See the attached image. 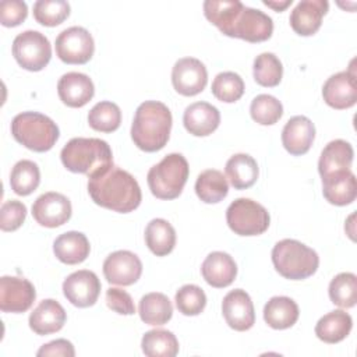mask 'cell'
<instances>
[{
  "label": "cell",
  "instance_id": "cell-1",
  "mask_svg": "<svg viewBox=\"0 0 357 357\" xmlns=\"http://www.w3.org/2000/svg\"><path fill=\"white\" fill-rule=\"evenodd\" d=\"M88 192L96 205L120 213L132 212L142 199L138 181L128 172L116 166L91 177Z\"/></svg>",
  "mask_w": 357,
  "mask_h": 357
},
{
  "label": "cell",
  "instance_id": "cell-2",
  "mask_svg": "<svg viewBox=\"0 0 357 357\" xmlns=\"http://www.w3.org/2000/svg\"><path fill=\"white\" fill-rule=\"evenodd\" d=\"M172 121V113L165 103L145 100L135 110L131 139L141 151H160L169 141Z\"/></svg>",
  "mask_w": 357,
  "mask_h": 357
},
{
  "label": "cell",
  "instance_id": "cell-3",
  "mask_svg": "<svg viewBox=\"0 0 357 357\" xmlns=\"http://www.w3.org/2000/svg\"><path fill=\"white\" fill-rule=\"evenodd\" d=\"M61 163L73 173L91 177L105 173L113 166L109 144L100 138H71L61 149Z\"/></svg>",
  "mask_w": 357,
  "mask_h": 357
},
{
  "label": "cell",
  "instance_id": "cell-4",
  "mask_svg": "<svg viewBox=\"0 0 357 357\" xmlns=\"http://www.w3.org/2000/svg\"><path fill=\"white\" fill-rule=\"evenodd\" d=\"M275 269L286 279L303 280L312 276L319 265L318 254L293 238H283L272 248Z\"/></svg>",
  "mask_w": 357,
  "mask_h": 357
},
{
  "label": "cell",
  "instance_id": "cell-5",
  "mask_svg": "<svg viewBox=\"0 0 357 357\" xmlns=\"http://www.w3.org/2000/svg\"><path fill=\"white\" fill-rule=\"evenodd\" d=\"M11 134L17 142L35 152H46L59 139V127L38 112H22L11 121Z\"/></svg>",
  "mask_w": 357,
  "mask_h": 357
},
{
  "label": "cell",
  "instance_id": "cell-6",
  "mask_svg": "<svg viewBox=\"0 0 357 357\" xmlns=\"http://www.w3.org/2000/svg\"><path fill=\"white\" fill-rule=\"evenodd\" d=\"M190 174L187 159L181 153H169L153 165L146 176L151 192L159 199L177 198Z\"/></svg>",
  "mask_w": 357,
  "mask_h": 357
},
{
  "label": "cell",
  "instance_id": "cell-7",
  "mask_svg": "<svg viewBox=\"0 0 357 357\" xmlns=\"http://www.w3.org/2000/svg\"><path fill=\"white\" fill-rule=\"evenodd\" d=\"M226 222L238 236H258L269 227V213L257 201L250 198L234 199L226 211Z\"/></svg>",
  "mask_w": 357,
  "mask_h": 357
},
{
  "label": "cell",
  "instance_id": "cell-8",
  "mask_svg": "<svg viewBox=\"0 0 357 357\" xmlns=\"http://www.w3.org/2000/svg\"><path fill=\"white\" fill-rule=\"evenodd\" d=\"M13 56L28 71L43 70L52 57L49 39L39 31H24L14 38Z\"/></svg>",
  "mask_w": 357,
  "mask_h": 357
},
{
  "label": "cell",
  "instance_id": "cell-9",
  "mask_svg": "<svg viewBox=\"0 0 357 357\" xmlns=\"http://www.w3.org/2000/svg\"><path fill=\"white\" fill-rule=\"evenodd\" d=\"M56 54L66 64H85L95 52V42L89 31L82 26H70L56 38Z\"/></svg>",
  "mask_w": 357,
  "mask_h": 357
},
{
  "label": "cell",
  "instance_id": "cell-10",
  "mask_svg": "<svg viewBox=\"0 0 357 357\" xmlns=\"http://www.w3.org/2000/svg\"><path fill=\"white\" fill-rule=\"evenodd\" d=\"M272 32L273 21L268 14L258 8L243 6V8L234 17L226 36L258 43L269 39Z\"/></svg>",
  "mask_w": 357,
  "mask_h": 357
},
{
  "label": "cell",
  "instance_id": "cell-11",
  "mask_svg": "<svg viewBox=\"0 0 357 357\" xmlns=\"http://www.w3.org/2000/svg\"><path fill=\"white\" fill-rule=\"evenodd\" d=\"M208 82V71L204 63L194 57L177 60L172 70L173 88L183 96H194L204 91Z\"/></svg>",
  "mask_w": 357,
  "mask_h": 357
},
{
  "label": "cell",
  "instance_id": "cell-12",
  "mask_svg": "<svg viewBox=\"0 0 357 357\" xmlns=\"http://www.w3.org/2000/svg\"><path fill=\"white\" fill-rule=\"evenodd\" d=\"M36 298L33 284L18 276H1L0 279V310L3 312H25Z\"/></svg>",
  "mask_w": 357,
  "mask_h": 357
},
{
  "label": "cell",
  "instance_id": "cell-13",
  "mask_svg": "<svg viewBox=\"0 0 357 357\" xmlns=\"http://www.w3.org/2000/svg\"><path fill=\"white\" fill-rule=\"evenodd\" d=\"M100 280L96 273L81 269L68 275L63 282L64 297L75 307H91L98 301L100 293Z\"/></svg>",
  "mask_w": 357,
  "mask_h": 357
},
{
  "label": "cell",
  "instance_id": "cell-14",
  "mask_svg": "<svg viewBox=\"0 0 357 357\" xmlns=\"http://www.w3.org/2000/svg\"><path fill=\"white\" fill-rule=\"evenodd\" d=\"M33 219L45 227H59L71 218V202L60 192H45L32 205Z\"/></svg>",
  "mask_w": 357,
  "mask_h": 357
},
{
  "label": "cell",
  "instance_id": "cell-15",
  "mask_svg": "<svg viewBox=\"0 0 357 357\" xmlns=\"http://www.w3.org/2000/svg\"><path fill=\"white\" fill-rule=\"evenodd\" d=\"M142 273V262L131 251L119 250L106 257L103 262V275L112 284H134Z\"/></svg>",
  "mask_w": 357,
  "mask_h": 357
},
{
  "label": "cell",
  "instance_id": "cell-16",
  "mask_svg": "<svg viewBox=\"0 0 357 357\" xmlns=\"http://www.w3.org/2000/svg\"><path fill=\"white\" fill-rule=\"evenodd\" d=\"M222 312L226 324L238 332L251 329L255 322L251 297L243 289H234L223 297Z\"/></svg>",
  "mask_w": 357,
  "mask_h": 357
},
{
  "label": "cell",
  "instance_id": "cell-17",
  "mask_svg": "<svg viewBox=\"0 0 357 357\" xmlns=\"http://www.w3.org/2000/svg\"><path fill=\"white\" fill-rule=\"evenodd\" d=\"M322 98L328 106L342 110L357 102V81L351 71H340L331 75L322 86Z\"/></svg>",
  "mask_w": 357,
  "mask_h": 357
},
{
  "label": "cell",
  "instance_id": "cell-18",
  "mask_svg": "<svg viewBox=\"0 0 357 357\" xmlns=\"http://www.w3.org/2000/svg\"><path fill=\"white\" fill-rule=\"evenodd\" d=\"M329 3L326 0H301L290 13V26L301 36L314 35L322 24Z\"/></svg>",
  "mask_w": 357,
  "mask_h": 357
},
{
  "label": "cell",
  "instance_id": "cell-19",
  "mask_svg": "<svg viewBox=\"0 0 357 357\" xmlns=\"http://www.w3.org/2000/svg\"><path fill=\"white\" fill-rule=\"evenodd\" d=\"M315 138L314 123L305 116H293L282 130V144L284 149L294 156L310 151Z\"/></svg>",
  "mask_w": 357,
  "mask_h": 357
},
{
  "label": "cell",
  "instance_id": "cell-20",
  "mask_svg": "<svg viewBox=\"0 0 357 357\" xmlns=\"http://www.w3.org/2000/svg\"><path fill=\"white\" fill-rule=\"evenodd\" d=\"M57 93L68 107H82L93 98L95 86L86 74L71 71L59 79Z\"/></svg>",
  "mask_w": 357,
  "mask_h": 357
},
{
  "label": "cell",
  "instance_id": "cell-21",
  "mask_svg": "<svg viewBox=\"0 0 357 357\" xmlns=\"http://www.w3.org/2000/svg\"><path fill=\"white\" fill-rule=\"evenodd\" d=\"M322 178V192L325 199L337 206L351 204L357 197V180L354 173L349 170L333 172Z\"/></svg>",
  "mask_w": 357,
  "mask_h": 357
},
{
  "label": "cell",
  "instance_id": "cell-22",
  "mask_svg": "<svg viewBox=\"0 0 357 357\" xmlns=\"http://www.w3.org/2000/svg\"><path fill=\"white\" fill-rule=\"evenodd\" d=\"M201 273L209 286L222 289L234 282L237 276V265L227 252L213 251L204 259Z\"/></svg>",
  "mask_w": 357,
  "mask_h": 357
},
{
  "label": "cell",
  "instance_id": "cell-23",
  "mask_svg": "<svg viewBox=\"0 0 357 357\" xmlns=\"http://www.w3.org/2000/svg\"><path fill=\"white\" fill-rule=\"evenodd\" d=\"M183 123L190 134L195 137H206L219 127L220 113L208 102H195L185 107Z\"/></svg>",
  "mask_w": 357,
  "mask_h": 357
},
{
  "label": "cell",
  "instance_id": "cell-24",
  "mask_svg": "<svg viewBox=\"0 0 357 357\" xmlns=\"http://www.w3.org/2000/svg\"><path fill=\"white\" fill-rule=\"evenodd\" d=\"M66 311L63 305L53 300H42L29 315V328L40 336L59 332L66 324Z\"/></svg>",
  "mask_w": 357,
  "mask_h": 357
},
{
  "label": "cell",
  "instance_id": "cell-25",
  "mask_svg": "<svg viewBox=\"0 0 357 357\" xmlns=\"http://www.w3.org/2000/svg\"><path fill=\"white\" fill-rule=\"evenodd\" d=\"M91 251L86 236L81 231H66L60 234L53 243V252L57 259L67 265H77L84 262Z\"/></svg>",
  "mask_w": 357,
  "mask_h": 357
},
{
  "label": "cell",
  "instance_id": "cell-26",
  "mask_svg": "<svg viewBox=\"0 0 357 357\" xmlns=\"http://www.w3.org/2000/svg\"><path fill=\"white\" fill-rule=\"evenodd\" d=\"M354 158L353 146L344 139L331 141L321 152L318 160V172L325 177L333 172L349 170Z\"/></svg>",
  "mask_w": 357,
  "mask_h": 357
},
{
  "label": "cell",
  "instance_id": "cell-27",
  "mask_svg": "<svg viewBox=\"0 0 357 357\" xmlns=\"http://www.w3.org/2000/svg\"><path fill=\"white\" fill-rule=\"evenodd\" d=\"M351 326L353 319L350 314L343 310H335L319 318L315 325V335L319 340L333 344L346 339Z\"/></svg>",
  "mask_w": 357,
  "mask_h": 357
},
{
  "label": "cell",
  "instance_id": "cell-28",
  "mask_svg": "<svg viewBox=\"0 0 357 357\" xmlns=\"http://www.w3.org/2000/svg\"><path fill=\"white\" fill-rule=\"evenodd\" d=\"M297 303L286 296L272 297L264 307V321L273 329H287L298 319Z\"/></svg>",
  "mask_w": 357,
  "mask_h": 357
},
{
  "label": "cell",
  "instance_id": "cell-29",
  "mask_svg": "<svg viewBox=\"0 0 357 357\" xmlns=\"http://www.w3.org/2000/svg\"><path fill=\"white\" fill-rule=\"evenodd\" d=\"M226 176L230 184L236 190H247L255 184L259 169L257 160L248 153H236L227 162L225 167Z\"/></svg>",
  "mask_w": 357,
  "mask_h": 357
},
{
  "label": "cell",
  "instance_id": "cell-30",
  "mask_svg": "<svg viewBox=\"0 0 357 357\" xmlns=\"http://www.w3.org/2000/svg\"><path fill=\"white\" fill-rule=\"evenodd\" d=\"M145 243L152 254L165 257L170 254L176 245V230L165 219H152L145 227Z\"/></svg>",
  "mask_w": 357,
  "mask_h": 357
},
{
  "label": "cell",
  "instance_id": "cell-31",
  "mask_svg": "<svg viewBox=\"0 0 357 357\" xmlns=\"http://www.w3.org/2000/svg\"><path fill=\"white\" fill-rule=\"evenodd\" d=\"M138 312L146 325H165L172 319L173 305L166 294L153 291L141 297Z\"/></svg>",
  "mask_w": 357,
  "mask_h": 357
},
{
  "label": "cell",
  "instance_id": "cell-32",
  "mask_svg": "<svg viewBox=\"0 0 357 357\" xmlns=\"http://www.w3.org/2000/svg\"><path fill=\"white\" fill-rule=\"evenodd\" d=\"M195 192L205 204L220 202L229 192V184L222 172L215 169L204 170L195 181Z\"/></svg>",
  "mask_w": 357,
  "mask_h": 357
},
{
  "label": "cell",
  "instance_id": "cell-33",
  "mask_svg": "<svg viewBox=\"0 0 357 357\" xmlns=\"http://www.w3.org/2000/svg\"><path fill=\"white\" fill-rule=\"evenodd\" d=\"M141 347L149 357H174L178 353V340L170 331L152 329L142 336Z\"/></svg>",
  "mask_w": 357,
  "mask_h": 357
},
{
  "label": "cell",
  "instance_id": "cell-34",
  "mask_svg": "<svg viewBox=\"0 0 357 357\" xmlns=\"http://www.w3.org/2000/svg\"><path fill=\"white\" fill-rule=\"evenodd\" d=\"M40 183V172L35 162L22 159L17 162L10 174L11 190L17 195H29L32 194Z\"/></svg>",
  "mask_w": 357,
  "mask_h": 357
},
{
  "label": "cell",
  "instance_id": "cell-35",
  "mask_svg": "<svg viewBox=\"0 0 357 357\" xmlns=\"http://www.w3.org/2000/svg\"><path fill=\"white\" fill-rule=\"evenodd\" d=\"M243 3L237 0H206L204 1V14L223 35L227 33L234 17L243 8Z\"/></svg>",
  "mask_w": 357,
  "mask_h": 357
},
{
  "label": "cell",
  "instance_id": "cell-36",
  "mask_svg": "<svg viewBox=\"0 0 357 357\" xmlns=\"http://www.w3.org/2000/svg\"><path fill=\"white\" fill-rule=\"evenodd\" d=\"M329 298L340 308H351L357 303V278L351 272L336 275L329 283Z\"/></svg>",
  "mask_w": 357,
  "mask_h": 357
},
{
  "label": "cell",
  "instance_id": "cell-37",
  "mask_svg": "<svg viewBox=\"0 0 357 357\" xmlns=\"http://www.w3.org/2000/svg\"><path fill=\"white\" fill-rule=\"evenodd\" d=\"M88 123L95 131L113 132L120 127L121 110L113 102H98L88 113Z\"/></svg>",
  "mask_w": 357,
  "mask_h": 357
},
{
  "label": "cell",
  "instance_id": "cell-38",
  "mask_svg": "<svg viewBox=\"0 0 357 357\" xmlns=\"http://www.w3.org/2000/svg\"><path fill=\"white\" fill-rule=\"evenodd\" d=\"M252 74L257 84H259L261 86L272 88L279 85V82L282 81L283 66L273 53L265 52L255 57Z\"/></svg>",
  "mask_w": 357,
  "mask_h": 357
},
{
  "label": "cell",
  "instance_id": "cell-39",
  "mask_svg": "<svg viewBox=\"0 0 357 357\" xmlns=\"http://www.w3.org/2000/svg\"><path fill=\"white\" fill-rule=\"evenodd\" d=\"M213 96L225 103H233L238 100L244 93L243 78L233 71L219 73L212 82Z\"/></svg>",
  "mask_w": 357,
  "mask_h": 357
},
{
  "label": "cell",
  "instance_id": "cell-40",
  "mask_svg": "<svg viewBox=\"0 0 357 357\" xmlns=\"http://www.w3.org/2000/svg\"><path fill=\"white\" fill-rule=\"evenodd\" d=\"M250 114L254 121L262 126H272L279 121L283 114V106L280 100L268 93L255 96L250 106Z\"/></svg>",
  "mask_w": 357,
  "mask_h": 357
},
{
  "label": "cell",
  "instance_id": "cell-41",
  "mask_svg": "<svg viewBox=\"0 0 357 357\" xmlns=\"http://www.w3.org/2000/svg\"><path fill=\"white\" fill-rule=\"evenodd\" d=\"M70 15V4L64 0H38L33 4V18L45 26L60 25Z\"/></svg>",
  "mask_w": 357,
  "mask_h": 357
},
{
  "label": "cell",
  "instance_id": "cell-42",
  "mask_svg": "<svg viewBox=\"0 0 357 357\" xmlns=\"http://www.w3.org/2000/svg\"><path fill=\"white\" fill-rule=\"evenodd\" d=\"M177 310L187 317L198 315L206 305V296L204 290L197 284L181 286L174 296Z\"/></svg>",
  "mask_w": 357,
  "mask_h": 357
},
{
  "label": "cell",
  "instance_id": "cell-43",
  "mask_svg": "<svg viewBox=\"0 0 357 357\" xmlns=\"http://www.w3.org/2000/svg\"><path fill=\"white\" fill-rule=\"evenodd\" d=\"M25 218L26 206L21 201H6L0 208V229L3 231H14L21 227Z\"/></svg>",
  "mask_w": 357,
  "mask_h": 357
},
{
  "label": "cell",
  "instance_id": "cell-44",
  "mask_svg": "<svg viewBox=\"0 0 357 357\" xmlns=\"http://www.w3.org/2000/svg\"><path fill=\"white\" fill-rule=\"evenodd\" d=\"M28 6L21 0H4L0 3V21L4 26H17L25 21Z\"/></svg>",
  "mask_w": 357,
  "mask_h": 357
},
{
  "label": "cell",
  "instance_id": "cell-45",
  "mask_svg": "<svg viewBox=\"0 0 357 357\" xmlns=\"http://www.w3.org/2000/svg\"><path fill=\"white\" fill-rule=\"evenodd\" d=\"M106 304L110 310L121 315H132L135 312V305L131 296L117 287H110L106 291Z\"/></svg>",
  "mask_w": 357,
  "mask_h": 357
},
{
  "label": "cell",
  "instance_id": "cell-46",
  "mask_svg": "<svg viewBox=\"0 0 357 357\" xmlns=\"http://www.w3.org/2000/svg\"><path fill=\"white\" fill-rule=\"evenodd\" d=\"M38 357H46V356H63V357H74L75 350L70 340L67 339H56L46 344H43L38 353Z\"/></svg>",
  "mask_w": 357,
  "mask_h": 357
},
{
  "label": "cell",
  "instance_id": "cell-47",
  "mask_svg": "<svg viewBox=\"0 0 357 357\" xmlns=\"http://www.w3.org/2000/svg\"><path fill=\"white\" fill-rule=\"evenodd\" d=\"M293 0H284V1H268V0H264V4L273 8L275 11H282L284 10L287 6L291 4Z\"/></svg>",
  "mask_w": 357,
  "mask_h": 357
}]
</instances>
